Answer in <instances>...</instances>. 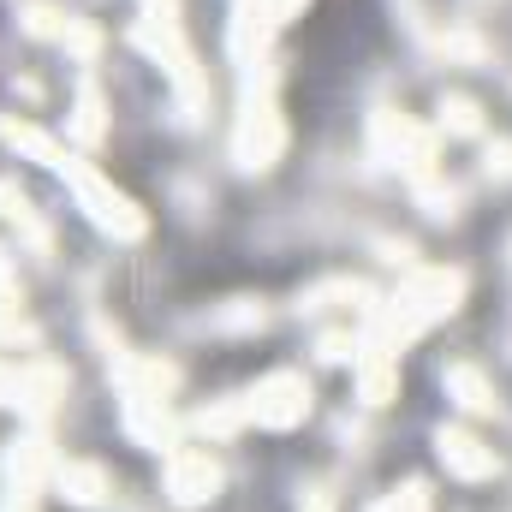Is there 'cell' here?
<instances>
[{
    "mask_svg": "<svg viewBox=\"0 0 512 512\" xmlns=\"http://www.w3.org/2000/svg\"><path fill=\"white\" fill-rule=\"evenodd\" d=\"M72 185H78L84 209H90V215H96V221H102L108 233H137V227H143V221L131 215V203H126V197H120V191H108V185H102L96 173H72Z\"/></svg>",
    "mask_w": 512,
    "mask_h": 512,
    "instance_id": "1",
    "label": "cell"
},
{
    "mask_svg": "<svg viewBox=\"0 0 512 512\" xmlns=\"http://www.w3.org/2000/svg\"><path fill=\"white\" fill-rule=\"evenodd\" d=\"M304 405H310V393L298 376H268V382L256 387V423H298L304 417Z\"/></svg>",
    "mask_w": 512,
    "mask_h": 512,
    "instance_id": "2",
    "label": "cell"
},
{
    "mask_svg": "<svg viewBox=\"0 0 512 512\" xmlns=\"http://www.w3.org/2000/svg\"><path fill=\"white\" fill-rule=\"evenodd\" d=\"M167 477H173V495H179V501H209L215 483H221L209 453H179V459L167 465Z\"/></svg>",
    "mask_w": 512,
    "mask_h": 512,
    "instance_id": "3",
    "label": "cell"
},
{
    "mask_svg": "<svg viewBox=\"0 0 512 512\" xmlns=\"http://www.w3.org/2000/svg\"><path fill=\"white\" fill-rule=\"evenodd\" d=\"M441 459H447L459 477H489V471H495V453H483V447H477L471 435H459V429L441 435Z\"/></svg>",
    "mask_w": 512,
    "mask_h": 512,
    "instance_id": "4",
    "label": "cell"
},
{
    "mask_svg": "<svg viewBox=\"0 0 512 512\" xmlns=\"http://www.w3.org/2000/svg\"><path fill=\"white\" fill-rule=\"evenodd\" d=\"M60 489H66L78 507H90V501L102 495V471H90V465H66V471H60Z\"/></svg>",
    "mask_w": 512,
    "mask_h": 512,
    "instance_id": "5",
    "label": "cell"
}]
</instances>
